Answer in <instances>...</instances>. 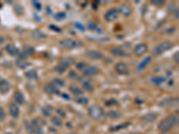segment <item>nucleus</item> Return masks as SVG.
Returning a JSON list of instances; mask_svg holds the SVG:
<instances>
[{"instance_id": "obj_1", "label": "nucleus", "mask_w": 179, "mask_h": 134, "mask_svg": "<svg viewBox=\"0 0 179 134\" xmlns=\"http://www.w3.org/2000/svg\"><path fill=\"white\" fill-rule=\"evenodd\" d=\"M88 114H89L90 117L95 121L101 120L105 115L102 107H100L99 105H92L91 107H90V108L88 109Z\"/></svg>"}, {"instance_id": "obj_2", "label": "nucleus", "mask_w": 179, "mask_h": 134, "mask_svg": "<svg viewBox=\"0 0 179 134\" xmlns=\"http://www.w3.org/2000/svg\"><path fill=\"white\" fill-rule=\"evenodd\" d=\"M174 44L171 41H163L159 43L158 46H156L152 49V55H158L160 54L166 52L167 50H169L173 48Z\"/></svg>"}, {"instance_id": "obj_3", "label": "nucleus", "mask_w": 179, "mask_h": 134, "mask_svg": "<svg viewBox=\"0 0 179 134\" xmlns=\"http://www.w3.org/2000/svg\"><path fill=\"white\" fill-rule=\"evenodd\" d=\"M119 16V12H118V9L117 8H111L109 10H107L104 15V18L107 22L108 23H111V22H114L116 21Z\"/></svg>"}, {"instance_id": "obj_4", "label": "nucleus", "mask_w": 179, "mask_h": 134, "mask_svg": "<svg viewBox=\"0 0 179 134\" xmlns=\"http://www.w3.org/2000/svg\"><path fill=\"white\" fill-rule=\"evenodd\" d=\"M59 45L66 49H73L77 47V41L71 38H66V39L60 40Z\"/></svg>"}, {"instance_id": "obj_5", "label": "nucleus", "mask_w": 179, "mask_h": 134, "mask_svg": "<svg viewBox=\"0 0 179 134\" xmlns=\"http://www.w3.org/2000/svg\"><path fill=\"white\" fill-rule=\"evenodd\" d=\"M178 105V98H165L163 99L160 103L159 106L165 108H169V107H176Z\"/></svg>"}, {"instance_id": "obj_6", "label": "nucleus", "mask_w": 179, "mask_h": 134, "mask_svg": "<svg viewBox=\"0 0 179 134\" xmlns=\"http://www.w3.org/2000/svg\"><path fill=\"white\" fill-rule=\"evenodd\" d=\"M172 127H173V125L170 123V122L168 121V117H167L166 119L162 120V121L158 123V130H159L161 132H163V133H166V132H169V131L172 129Z\"/></svg>"}, {"instance_id": "obj_7", "label": "nucleus", "mask_w": 179, "mask_h": 134, "mask_svg": "<svg viewBox=\"0 0 179 134\" xmlns=\"http://www.w3.org/2000/svg\"><path fill=\"white\" fill-rule=\"evenodd\" d=\"M84 55L90 60H101L104 57V55L98 50H87Z\"/></svg>"}, {"instance_id": "obj_8", "label": "nucleus", "mask_w": 179, "mask_h": 134, "mask_svg": "<svg viewBox=\"0 0 179 134\" xmlns=\"http://www.w3.org/2000/svg\"><path fill=\"white\" fill-rule=\"evenodd\" d=\"M147 51H148V46L146 44H144V43L138 44L133 48V53H134L135 55H137V56L143 55L144 54L147 53Z\"/></svg>"}, {"instance_id": "obj_9", "label": "nucleus", "mask_w": 179, "mask_h": 134, "mask_svg": "<svg viewBox=\"0 0 179 134\" xmlns=\"http://www.w3.org/2000/svg\"><path fill=\"white\" fill-rule=\"evenodd\" d=\"M115 70L118 74H121V75H128L129 74V70H128L127 66L123 62H119V63L116 64Z\"/></svg>"}, {"instance_id": "obj_10", "label": "nucleus", "mask_w": 179, "mask_h": 134, "mask_svg": "<svg viewBox=\"0 0 179 134\" xmlns=\"http://www.w3.org/2000/svg\"><path fill=\"white\" fill-rule=\"evenodd\" d=\"M44 90H45V92H47L48 94H50V95H56V94H60V90H59V89L56 87V86H55L52 82L50 83H48V84H46L45 85V87H44Z\"/></svg>"}, {"instance_id": "obj_11", "label": "nucleus", "mask_w": 179, "mask_h": 134, "mask_svg": "<svg viewBox=\"0 0 179 134\" xmlns=\"http://www.w3.org/2000/svg\"><path fill=\"white\" fill-rule=\"evenodd\" d=\"M31 37L36 39V40H43L45 39L48 38V35L46 33H44L42 30H39V29H36V30H33L30 33Z\"/></svg>"}, {"instance_id": "obj_12", "label": "nucleus", "mask_w": 179, "mask_h": 134, "mask_svg": "<svg viewBox=\"0 0 179 134\" xmlns=\"http://www.w3.org/2000/svg\"><path fill=\"white\" fill-rule=\"evenodd\" d=\"M99 73V69L94 66V65H90L87 66L84 70H83V74L85 76H89V77H92V76H96Z\"/></svg>"}, {"instance_id": "obj_13", "label": "nucleus", "mask_w": 179, "mask_h": 134, "mask_svg": "<svg viewBox=\"0 0 179 134\" xmlns=\"http://www.w3.org/2000/svg\"><path fill=\"white\" fill-rule=\"evenodd\" d=\"M110 53L114 55L115 56H118V57H125L127 56L128 53L126 51H125L123 48H118V47H113L110 48Z\"/></svg>"}, {"instance_id": "obj_14", "label": "nucleus", "mask_w": 179, "mask_h": 134, "mask_svg": "<svg viewBox=\"0 0 179 134\" xmlns=\"http://www.w3.org/2000/svg\"><path fill=\"white\" fill-rule=\"evenodd\" d=\"M30 126H31L32 133L43 134V130H42L41 126L40 125V123L37 120H32L31 123H30Z\"/></svg>"}, {"instance_id": "obj_15", "label": "nucleus", "mask_w": 179, "mask_h": 134, "mask_svg": "<svg viewBox=\"0 0 179 134\" xmlns=\"http://www.w3.org/2000/svg\"><path fill=\"white\" fill-rule=\"evenodd\" d=\"M82 89L88 92H92L94 90V84L91 80L83 79V80H82Z\"/></svg>"}, {"instance_id": "obj_16", "label": "nucleus", "mask_w": 179, "mask_h": 134, "mask_svg": "<svg viewBox=\"0 0 179 134\" xmlns=\"http://www.w3.org/2000/svg\"><path fill=\"white\" fill-rule=\"evenodd\" d=\"M157 114L155 113H149L145 115H143V117L142 118V122L143 123H153L154 121L157 120Z\"/></svg>"}, {"instance_id": "obj_17", "label": "nucleus", "mask_w": 179, "mask_h": 134, "mask_svg": "<svg viewBox=\"0 0 179 134\" xmlns=\"http://www.w3.org/2000/svg\"><path fill=\"white\" fill-rule=\"evenodd\" d=\"M11 89V84L9 81L6 80H0V93L1 94H5L7 93Z\"/></svg>"}, {"instance_id": "obj_18", "label": "nucleus", "mask_w": 179, "mask_h": 134, "mask_svg": "<svg viewBox=\"0 0 179 134\" xmlns=\"http://www.w3.org/2000/svg\"><path fill=\"white\" fill-rule=\"evenodd\" d=\"M5 51L11 56H16L20 53L19 49L14 45H12V44H8V45L5 46Z\"/></svg>"}, {"instance_id": "obj_19", "label": "nucleus", "mask_w": 179, "mask_h": 134, "mask_svg": "<svg viewBox=\"0 0 179 134\" xmlns=\"http://www.w3.org/2000/svg\"><path fill=\"white\" fill-rule=\"evenodd\" d=\"M9 112H10L12 117H14V118H15V119L19 117L20 109H19V107H18V106H17L16 104L13 103V104H11V105L9 106Z\"/></svg>"}, {"instance_id": "obj_20", "label": "nucleus", "mask_w": 179, "mask_h": 134, "mask_svg": "<svg viewBox=\"0 0 179 134\" xmlns=\"http://www.w3.org/2000/svg\"><path fill=\"white\" fill-rule=\"evenodd\" d=\"M152 56H147V57L143 58V60H142V62L139 63V64H138V66H137V69H138L139 71L144 70V69L149 65V64L152 62Z\"/></svg>"}, {"instance_id": "obj_21", "label": "nucleus", "mask_w": 179, "mask_h": 134, "mask_svg": "<svg viewBox=\"0 0 179 134\" xmlns=\"http://www.w3.org/2000/svg\"><path fill=\"white\" fill-rule=\"evenodd\" d=\"M118 12L121 13L126 17H129L132 14V9L130 8V6H128L127 5H120Z\"/></svg>"}, {"instance_id": "obj_22", "label": "nucleus", "mask_w": 179, "mask_h": 134, "mask_svg": "<svg viewBox=\"0 0 179 134\" xmlns=\"http://www.w3.org/2000/svg\"><path fill=\"white\" fill-rule=\"evenodd\" d=\"M24 75H25L26 78L30 80H38V78H39L38 73L35 70H30V71L26 72Z\"/></svg>"}, {"instance_id": "obj_23", "label": "nucleus", "mask_w": 179, "mask_h": 134, "mask_svg": "<svg viewBox=\"0 0 179 134\" xmlns=\"http://www.w3.org/2000/svg\"><path fill=\"white\" fill-rule=\"evenodd\" d=\"M16 65L21 68V69H25L26 67H28L30 65V63L27 61V59L25 58H22V57H19L17 60H16Z\"/></svg>"}, {"instance_id": "obj_24", "label": "nucleus", "mask_w": 179, "mask_h": 134, "mask_svg": "<svg viewBox=\"0 0 179 134\" xmlns=\"http://www.w3.org/2000/svg\"><path fill=\"white\" fill-rule=\"evenodd\" d=\"M14 101L18 104V105H23L24 103V95L20 92V91H15L14 94Z\"/></svg>"}, {"instance_id": "obj_25", "label": "nucleus", "mask_w": 179, "mask_h": 134, "mask_svg": "<svg viewBox=\"0 0 179 134\" xmlns=\"http://www.w3.org/2000/svg\"><path fill=\"white\" fill-rule=\"evenodd\" d=\"M69 90L71 91L72 94H74L75 96H81L83 94L82 89L81 88H79L76 85H70L69 86Z\"/></svg>"}, {"instance_id": "obj_26", "label": "nucleus", "mask_w": 179, "mask_h": 134, "mask_svg": "<svg viewBox=\"0 0 179 134\" xmlns=\"http://www.w3.org/2000/svg\"><path fill=\"white\" fill-rule=\"evenodd\" d=\"M75 63V60L73 58V57H66V58H64L62 61H60L59 64H61L62 65H64L65 67H69L70 65H72L73 64Z\"/></svg>"}, {"instance_id": "obj_27", "label": "nucleus", "mask_w": 179, "mask_h": 134, "mask_svg": "<svg viewBox=\"0 0 179 134\" xmlns=\"http://www.w3.org/2000/svg\"><path fill=\"white\" fill-rule=\"evenodd\" d=\"M88 28H89V30H91L92 31H96V32H99V33L102 32L101 28L99 26L98 24L94 23H88Z\"/></svg>"}, {"instance_id": "obj_28", "label": "nucleus", "mask_w": 179, "mask_h": 134, "mask_svg": "<svg viewBox=\"0 0 179 134\" xmlns=\"http://www.w3.org/2000/svg\"><path fill=\"white\" fill-rule=\"evenodd\" d=\"M107 117L110 118V119H118V118L121 117V114L118 111L112 110V111H109L107 113Z\"/></svg>"}, {"instance_id": "obj_29", "label": "nucleus", "mask_w": 179, "mask_h": 134, "mask_svg": "<svg viewBox=\"0 0 179 134\" xmlns=\"http://www.w3.org/2000/svg\"><path fill=\"white\" fill-rule=\"evenodd\" d=\"M165 80H166V79L164 77H161V76H154V77L151 78V81L155 85H159V84L163 83Z\"/></svg>"}, {"instance_id": "obj_30", "label": "nucleus", "mask_w": 179, "mask_h": 134, "mask_svg": "<svg viewBox=\"0 0 179 134\" xmlns=\"http://www.w3.org/2000/svg\"><path fill=\"white\" fill-rule=\"evenodd\" d=\"M52 83H53L55 86H56L57 88H58V87L63 88V87H65V85H66L65 80L60 79V78H54V79L52 80Z\"/></svg>"}, {"instance_id": "obj_31", "label": "nucleus", "mask_w": 179, "mask_h": 134, "mask_svg": "<svg viewBox=\"0 0 179 134\" xmlns=\"http://www.w3.org/2000/svg\"><path fill=\"white\" fill-rule=\"evenodd\" d=\"M168 121L170 122V123H171L173 126H176V125L178 124L179 118L177 115H176V114H171L170 116L168 117Z\"/></svg>"}, {"instance_id": "obj_32", "label": "nucleus", "mask_w": 179, "mask_h": 134, "mask_svg": "<svg viewBox=\"0 0 179 134\" xmlns=\"http://www.w3.org/2000/svg\"><path fill=\"white\" fill-rule=\"evenodd\" d=\"M35 52V50H34V48H32V47H30V46H29V45H26L24 47V51H23V53L25 54L27 56H29V55H32Z\"/></svg>"}, {"instance_id": "obj_33", "label": "nucleus", "mask_w": 179, "mask_h": 134, "mask_svg": "<svg viewBox=\"0 0 179 134\" xmlns=\"http://www.w3.org/2000/svg\"><path fill=\"white\" fill-rule=\"evenodd\" d=\"M131 123H122L120 125H117V126H114V127H111L110 128V132H117V131H120L121 129H125L128 127Z\"/></svg>"}, {"instance_id": "obj_34", "label": "nucleus", "mask_w": 179, "mask_h": 134, "mask_svg": "<svg viewBox=\"0 0 179 134\" xmlns=\"http://www.w3.org/2000/svg\"><path fill=\"white\" fill-rule=\"evenodd\" d=\"M66 67H65L64 65H62L61 64H56V66H55V68H54V70L58 73V74H63L64 73H66Z\"/></svg>"}, {"instance_id": "obj_35", "label": "nucleus", "mask_w": 179, "mask_h": 134, "mask_svg": "<svg viewBox=\"0 0 179 134\" xmlns=\"http://www.w3.org/2000/svg\"><path fill=\"white\" fill-rule=\"evenodd\" d=\"M52 111L53 109L50 106H45V107H41V112L45 116H50L51 114Z\"/></svg>"}, {"instance_id": "obj_36", "label": "nucleus", "mask_w": 179, "mask_h": 134, "mask_svg": "<svg viewBox=\"0 0 179 134\" xmlns=\"http://www.w3.org/2000/svg\"><path fill=\"white\" fill-rule=\"evenodd\" d=\"M14 11L17 15H23L24 12V9L21 5H16L14 6Z\"/></svg>"}, {"instance_id": "obj_37", "label": "nucleus", "mask_w": 179, "mask_h": 134, "mask_svg": "<svg viewBox=\"0 0 179 134\" xmlns=\"http://www.w3.org/2000/svg\"><path fill=\"white\" fill-rule=\"evenodd\" d=\"M66 17V13H65V12H58V13L54 14V18L56 21H62Z\"/></svg>"}, {"instance_id": "obj_38", "label": "nucleus", "mask_w": 179, "mask_h": 134, "mask_svg": "<svg viewBox=\"0 0 179 134\" xmlns=\"http://www.w3.org/2000/svg\"><path fill=\"white\" fill-rule=\"evenodd\" d=\"M51 123L54 124V125L58 126V127H59V126H62V124H63L62 120H61L58 116H54V117H52Z\"/></svg>"}, {"instance_id": "obj_39", "label": "nucleus", "mask_w": 179, "mask_h": 134, "mask_svg": "<svg viewBox=\"0 0 179 134\" xmlns=\"http://www.w3.org/2000/svg\"><path fill=\"white\" fill-rule=\"evenodd\" d=\"M76 102L82 105V106H85V105H88L89 103V99L85 97H80V98H76Z\"/></svg>"}, {"instance_id": "obj_40", "label": "nucleus", "mask_w": 179, "mask_h": 134, "mask_svg": "<svg viewBox=\"0 0 179 134\" xmlns=\"http://www.w3.org/2000/svg\"><path fill=\"white\" fill-rule=\"evenodd\" d=\"M68 77H69V79L72 80H77L79 79V75H78V73H77L75 71H70L69 72V74H68Z\"/></svg>"}, {"instance_id": "obj_41", "label": "nucleus", "mask_w": 179, "mask_h": 134, "mask_svg": "<svg viewBox=\"0 0 179 134\" xmlns=\"http://www.w3.org/2000/svg\"><path fill=\"white\" fill-rule=\"evenodd\" d=\"M31 4H32V5L36 8V10H38V11H41V9H42V5H41V4H40L39 1H37V0H32V1H31Z\"/></svg>"}, {"instance_id": "obj_42", "label": "nucleus", "mask_w": 179, "mask_h": 134, "mask_svg": "<svg viewBox=\"0 0 179 134\" xmlns=\"http://www.w3.org/2000/svg\"><path fill=\"white\" fill-rule=\"evenodd\" d=\"M74 26L75 27V29H77V30H79L80 31H85L86 30H85V27H84V25H82L81 23H79V22H75V23H74Z\"/></svg>"}, {"instance_id": "obj_43", "label": "nucleus", "mask_w": 179, "mask_h": 134, "mask_svg": "<svg viewBox=\"0 0 179 134\" xmlns=\"http://www.w3.org/2000/svg\"><path fill=\"white\" fill-rule=\"evenodd\" d=\"M86 67H87V64L84 62H79L76 64V68L80 71H83Z\"/></svg>"}, {"instance_id": "obj_44", "label": "nucleus", "mask_w": 179, "mask_h": 134, "mask_svg": "<svg viewBox=\"0 0 179 134\" xmlns=\"http://www.w3.org/2000/svg\"><path fill=\"white\" fill-rule=\"evenodd\" d=\"M115 105H118V101L117 99H114V98L109 99L106 102V106H108V107L109 106H115Z\"/></svg>"}, {"instance_id": "obj_45", "label": "nucleus", "mask_w": 179, "mask_h": 134, "mask_svg": "<svg viewBox=\"0 0 179 134\" xmlns=\"http://www.w3.org/2000/svg\"><path fill=\"white\" fill-rule=\"evenodd\" d=\"M50 29L52 30H54V31H56V32H62V29H61L60 27L56 26V25H54V24L50 25Z\"/></svg>"}, {"instance_id": "obj_46", "label": "nucleus", "mask_w": 179, "mask_h": 134, "mask_svg": "<svg viewBox=\"0 0 179 134\" xmlns=\"http://www.w3.org/2000/svg\"><path fill=\"white\" fill-rule=\"evenodd\" d=\"M165 3L164 0H152V4L154 5H161Z\"/></svg>"}, {"instance_id": "obj_47", "label": "nucleus", "mask_w": 179, "mask_h": 134, "mask_svg": "<svg viewBox=\"0 0 179 134\" xmlns=\"http://www.w3.org/2000/svg\"><path fill=\"white\" fill-rule=\"evenodd\" d=\"M56 113H57L60 116H62V117H66V112H65L63 109L58 108V109L56 110Z\"/></svg>"}, {"instance_id": "obj_48", "label": "nucleus", "mask_w": 179, "mask_h": 134, "mask_svg": "<svg viewBox=\"0 0 179 134\" xmlns=\"http://www.w3.org/2000/svg\"><path fill=\"white\" fill-rule=\"evenodd\" d=\"M5 117V113L4 111V109L0 107V120H4Z\"/></svg>"}, {"instance_id": "obj_49", "label": "nucleus", "mask_w": 179, "mask_h": 134, "mask_svg": "<svg viewBox=\"0 0 179 134\" xmlns=\"http://www.w3.org/2000/svg\"><path fill=\"white\" fill-rule=\"evenodd\" d=\"M174 60H175V62L178 64H179V52L178 51H177L176 54L174 55Z\"/></svg>"}, {"instance_id": "obj_50", "label": "nucleus", "mask_w": 179, "mask_h": 134, "mask_svg": "<svg viewBox=\"0 0 179 134\" xmlns=\"http://www.w3.org/2000/svg\"><path fill=\"white\" fill-rule=\"evenodd\" d=\"M99 3H100L99 1H98V2H97V1H94V2L92 3V7H93V9H95V10H96V9H98Z\"/></svg>"}, {"instance_id": "obj_51", "label": "nucleus", "mask_w": 179, "mask_h": 134, "mask_svg": "<svg viewBox=\"0 0 179 134\" xmlns=\"http://www.w3.org/2000/svg\"><path fill=\"white\" fill-rule=\"evenodd\" d=\"M61 95H62V97H63V98H65L66 99H68V100L70 99V96H69V95H67L66 93H62Z\"/></svg>"}, {"instance_id": "obj_52", "label": "nucleus", "mask_w": 179, "mask_h": 134, "mask_svg": "<svg viewBox=\"0 0 179 134\" xmlns=\"http://www.w3.org/2000/svg\"><path fill=\"white\" fill-rule=\"evenodd\" d=\"M178 8H177H177H176V10H175V17H176V18H177V19H178Z\"/></svg>"}, {"instance_id": "obj_53", "label": "nucleus", "mask_w": 179, "mask_h": 134, "mask_svg": "<svg viewBox=\"0 0 179 134\" xmlns=\"http://www.w3.org/2000/svg\"><path fill=\"white\" fill-rule=\"evenodd\" d=\"M4 41H5V39H4V37L0 35V44H2Z\"/></svg>"}, {"instance_id": "obj_54", "label": "nucleus", "mask_w": 179, "mask_h": 134, "mask_svg": "<svg viewBox=\"0 0 179 134\" xmlns=\"http://www.w3.org/2000/svg\"><path fill=\"white\" fill-rule=\"evenodd\" d=\"M47 12H48L49 14H50V13H51V10H50V7H47Z\"/></svg>"}, {"instance_id": "obj_55", "label": "nucleus", "mask_w": 179, "mask_h": 134, "mask_svg": "<svg viewBox=\"0 0 179 134\" xmlns=\"http://www.w3.org/2000/svg\"><path fill=\"white\" fill-rule=\"evenodd\" d=\"M5 134H14V133H12V132H6Z\"/></svg>"}, {"instance_id": "obj_56", "label": "nucleus", "mask_w": 179, "mask_h": 134, "mask_svg": "<svg viewBox=\"0 0 179 134\" xmlns=\"http://www.w3.org/2000/svg\"><path fill=\"white\" fill-rule=\"evenodd\" d=\"M1 55H2V53H1V51H0V56H1Z\"/></svg>"}, {"instance_id": "obj_57", "label": "nucleus", "mask_w": 179, "mask_h": 134, "mask_svg": "<svg viewBox=\"0 0 179 134\" xmlns=\"http://www.w3.org/2000/svg\"><path fill=\"white\" fill-rule=\"evenodd\" d=\"M70 134H74V133H70Z\"/></svg>"}]
</instances>
